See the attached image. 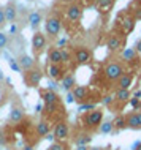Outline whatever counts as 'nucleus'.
I'll return each instance as SVG.
<instances>
[{"mask_svg":"<svg viewBox=\"0 0 141 150\" xmlns=\"http://www.w3.org/2000/svg\"><path fill=\"white\" fill-rule=\"evenodd\" d=\"M75 150H90V149L87 147V145H78V147H76Z\"/></svg>","mask_w":141,"mask_h":150,"instance_id":"40","label":"nucleus"},{"mask_svg":"<svg viewBox=\"0 0 141 150\" xmlns=\"http://www.w3.org/2000/svg\"><path fill=\"white\" fill-rule=\"evenodd\" d=\"M10 2H14V0H10Z\"/></svg>","mask_w":141,"mask_h":150,"instance_id":"49","label":"nucleus"},{"mask_svg":"<svg viewBox=\"0 0 141 150\" xmlns=\"http://www.w3.org/2000/svg\"><path fill=\"white\" fill-rule=\"evenodd\" d=\"M102 120H103V111L102 109H94V111L84 114V117H83L84 127L89 128V129L98 128L100 125H102Z\"/></svg>","mask_w":141,"mask_h":150,"instance_id":"2","label":"nucleus"},{"mask_svg":"<svg viewBox=\"0 0 141 150\" xmlns=\"http://www.w3.org/2000/svg\"><path fill=\"white\" fill-rule=\"evenodd\" d=\"M6 43H8V38H6V35L3 33V32H0V49H3V47L6 46Z\"/></svg>","mask_w":141,"mask_h":150,"instance_id":"33","label":"nucleus"},{"mask_svg":"<svg viewBox=\"0 0 141 150\" xmlns=\"http://www.w3.org/2000/svg\"><path fill=\"white\" fill-rule=\"evenodd\" d=\"M135 51H136V54L141 57V40H138V41L135 43Z\"/></svg>","mask_w":141,"mask_h":150,"instance_id":"39","label":"nucleus"},{"mask_svg":"<svg viewBox=\"0 0 141 150\" xmlns=\"http://www.w3.org/2000/svg\"><path fill=\"white\" fill-rule=\"evenodd\" d=\"M71 92H73L76 101H79L81 104L83 103H89V95H90L89 87H86V86H76Z\"/></svg>","mask_w":141,"mask_h":150,"instance_id":"9","label":"nucleus"},{"mask_svg":"<svg viewBox=\"0 0 141 150\" xmlns=\"http://www.w3.org/2000/svg\"><path fill=\"white\" fill-rule=\"evenodd\" d=\"M113 101H116V100L113 98V96H110V95H108V96H105V98L102 100V104H105V106H110V104L113 103Z\"/></svg>","mask_w":141,"mask_h":150,"instance_id":"36","label":"nucleus"},{"mask_svg":"<svg viewBox=\"0 0 141 150\" xmlns=\"http://www.w3.org/2000/svg\"><path fill=\"white\" fill-rule=\"evenodd\" d=\"M24 108L21 106H13L10 111V115H8V120L11 122V123H19V122H22L24 119Z\"/></svg>","mask_w":141,"mask_h":150,"instance_id":"15","label":"nucleus"},{"mask_svg":"<svg viewBox=\"0 0 141 150\" xmlns=\"http://www.w3.org/2000/svg\"><path fill=\"white\" fill-rule=\"evenodd\" d=\"M57 84H56L54 82V81H49V82H48V90H52V92H56V90H57Z\"/></svg>","mask_w":141,"mask_h":150,"instance_id":"38","label":"nucleus"},{"mask_svg":"<svg viewBox=\"0 0 141 150\" xmlns=\"http://www.w3.org/2000/svg\"><path fill=\"white\" fill-rule=\"evenodd\" d=\"M48 60H49V63L60 65L62 63V49H59V47H51V49L48 51Z\"/></svg>","mask_w":141,"mask_h":150,"instance_id":"18","label":"nucleus"},{"mask_svg":"<svg viewBox=\"0 0 141 150\" xmlns=\"http://www.w3.org/2000/svg\"><path fill=\"white\" fill-rule=\"evenodd\" d=\"M65 44H67V40H65V38H63V40H60V41H59V47L65 46Z\"/></svg>","mask_w":141,"mask_h":150,"instance_id":"41","label":"nucleus"},{"mask_svg":"<svg viewBox=\"0 0 141 150\" xmlns=\"http://www.w3.org/2000/svg\"><path fill=\"white\" fill-rule=\"evenodd\" d=\"M18 62H19V67H21V70H26V71H29L33 68V65H35V60L30 57V55H21V57L18 59Z\"/></svg>","mask_w":141,"mask_h":150,"instance_id":"19","label":"nucleus"},{"mask_svg":"<svg viewBox=\"0 0 141 150\" xmlns=\"http://www.w3.org/2000/svg\"><path fill=\"white\" fill-rule=\"evenodd\" d=\"M29 22H30V27L32 29H37L40 25V22H41V14L38 13V11H33V13H30L29 16Z\"/></svg>","mask_w":141,"mask_h":150,"instance_id":"26","label":"nucleus"},{"mask_svg":"<svg viewBox=\"0 0 141 150\" xmlns=\"http://www.w3.org/2000/svg\"><path fill=\"white\" fill-rule=\"evenodd\" d=\"M90 141H92V136L87 134V133H83V134H79L75 139V142H76V145H89Z\"/></svg>","mask_w":141,"mask_h":150,"instance_id":"27","label":"nucleus"},{"mask_svg":"<svg viewBox=\"0 0 141 150\" xmlns=\"http://www.w3.org/2000/svg\"><path fill=\"white\" fill-rule=\"evenodd\" d=\"M3 8H5V19H6V22L14 24L16 18H18V8H16V5L13 2H8Z\"/></svg>","mask_w":141,"mask_h":150,"instance_id":"14","label":"nucleus"},{"mask_svg":"<svg viewBox=\"0 0 141 150\" xmlns=\"http://www.w3.org/2000/svg\"><path fill=\"white\" fill-rule=\"evenodd\" d=\"M122 36H120L119 33H111L110 36H108V40H106V47L110 51L113 52H116V51H119L120 47H122Z\"/></svg>","mask_w":141,"mask_h":150,"instance_id":"12","label":"nucleus"},{"mask_svg":"<svg viewBox=\"0 0 141 150\" xmlns=\"http://www.w3.org/2000/svg\"><path fill=\"white\" fill-rule=\"evenodd\" d=\"M8 63H10V68H11L13 71H16V73H19V71H21V67H19V62H18V60L10 59V60H8Z\"/></svg>","mask_w":141,"mask_h":150,"instance_id":"30","label":"nucleus"},{"mask_svg":"<svg viewBox=\"0 0 141 150\" xmlns=\"http://www.w3.org/2000/svg\"><path fill=\"white\" fill-rule=\"evenodd\" d=\"M105 150H113V149H111V147H108V149H105Z\"/></svg>","mask_w":141,"mask_h":150,"instance_id":"48","label":"nucleus"},{"mask_svg":"<svg viewBox=\"0 0 141 150\" xmlns=\"http://www.w3.org/2000/svg\"><path fill=\"white\" fill-rule=\"evenodd\" d=\"M70 60H71V54L68 51L62 49V63H67V62H70Z\"/></svg>","mask_w":141,"mask_h":150,"instance_id":"31","label":"nucleus"},{"mask_svg":"<svg viewBox=\"0 0 141 150\" xmlns=\"http://www.w3.org/2000/svg\"><path fill=\"white\" fill-rule=\"evenodd\" d=\"M140 55L136 54V51H135V47H125V49L122 51V59L125 60V62L128 63H133L138 60Z\"/></svg>","mask_w":141,"mask_h":150,"instance_id":"20","label":"nucleus"},{"mask_svg":"<svg viewBox=\"0 0 141 150\" xmlns=\"http://www.w3.org/2000/svg\"><path fill=\"white\" fill-rule=\"evenodd\" d=\"M37 134L40 137H46L48 134H49V123H48L46 120H40L37 123Z\"/></svg>","mask_w":141,"mask_h":150,"instance_id":"22","label":"nucleus"},{"mask_svg":"<svg viewBox=\"0 0 141 150\" xmlns=\"http://www.w3.org/2000/svg\"><path fill=\"white\" fill-rule=\"evenodd\" d=\"M2 79H3V73L0 71V81H2Z\"/></svg>","mask_w":141,"mask_h":150,"instance_id":"47","label":"nucleus"},{"mask_svg":"<svg viewBox=\"0 0 141 150\" xmlns=\"http://www.w3.org/2000/svg\"><path fill=\"white\" fill-rule=\"evenodd\" d=\"M113 125H114V129H116V131L125 129V128H127V119H125V115H116V117H114V122H113Z\"/></svg>","mask_w":141,"mask_h":150,"instance_id":"24","label":"nucleus"},{"mask_svg":"<svg viewBox=\"0 0 141 150\" xmlns=\"http://www.w3.org/2000/svg\"><path fill=\"white\" fill-rule=\"evenodd\" d=\"M5 22H6V19H5V8L0 6V29L5 25Z\"/></svg>","mask_w":141,"mask_h":150,"instance_id":"32","label":"nucleus"},{"mask_svg":"<svg viewBox=\"0 0 141 150\" xmlns=\"http://www.w3.org/2000/svg\"><path fill=\"white\" fill-rule=\"evenodd\" d=\"M128 103H130V106L136 111V109H138V106H140V98H135V96H132Z\"/></svg>","mask_w":141,"mask_h":150,"instance_id":"35","label":"nucleus"},{"mask_svg":"<svg viewBox=\"0 0 141 150\" xmlns=\"http://www.w3.org/2000/svg\"><path fill=\"white\" fill-rule=\"evenodd\" d=\"M94 109H97L94 101H90V103H83L81 106H79V112H84V114H87V112L94 111Z\"/></svg>","mask_w":141,"mask_h":150,"instance_id":"29","label":"nucleus"},{"mask_svg":"<svg viewBox=\"0 0 141 150\" xmlns=\"http://www.w3.org/2000/svg\"><path fill=\"white\" fill-rule=\"evenodd\" d=\"M103 73H105V78L108 81H111V82H118V81L122 78V74H125L122 63H119V62H110L105 67Z\"/></svg>","mask_w":141,"mask_h":150,"instance_id":"1","label":"nucleus"},{"mask_svg":"<svg viewBox=\"0 0 141 150\" xmlns=\"http://www.w3.org/2000/svg\"><path fill=\"white\" fill-rule=\"evenodd\" d=\"M41 79H43V73L38 68H32V70L26 71V74H24V81H26V84L29 87H37L41 82Z\"/></svg>","mask_w":141,"mask_h":150,"instance_id":"4","label":"nucleus"},{"mask_svg":"<svg viewBox=\"0 0 141 150\" xmlns=\"http://www.w3.org/2000/svg\"><path fill=\"white\" fill-rule=\"evenodd\" d=\"M45 46H46V36L41 32H35L33 36H32V49H33V52L37 55L41 54Z\"/></svg>","mask_w":141,"mask_h":150,"instance_id":"5","label":"nucleus"},{"mask_svg":"<svg viewBox=\"0 0 141 150\" xmlns=\"http://www.w3.org/2000/svg\"><path fill=\"white\" fill-rule=\"evenodd\" d=\"M113 129H114L113 122H102V125L98 127V131L102 134H110V133H113Z\"/></svg>","mask_w":141,"mask_h":150,"instance_id":"28","label":"nucleus"},{"mask_svg":"<svg viewBox=\"0 0 141 150\" xmlns=\"http://www.w3.org/2000/svg\"><path fill=\"white\" fill-rule=\"evenodd\" d=\"M132 84H133V74H132V73H125V74H122V78L116 82V90H128Z\"/></svg>","mask_w":141,"mask_h":150,"instance_id":"13","label":"nucleus"},{"mask_svg":"<svg viewBox=\"0 0 141 150\" xmlns=\"http://www.w3.org/2000/svg\"><path fill=\"white\" fill-rule=\"evenodd\" d=\"M24 150H32V147H30V145H26V149H24Z\"/></svg>","mask_w":141,"mask_h":150,"instance_id":"46","label":"nucleus"},{"mask_svg":"<svg viewBox=\"0 0 141 150\" xmlns=\"http://www.w3.org/2000/svg\"><path fill=\"white\" fill-rule=\"evenodd\" d=\"M60 29H62V22H60L59 18L51 16V18L46 19V22H45V30H46V33L49 35L51 38H56V36L60 33Z\"/></svg>","mask_w":141,"mask_h":150,"instance_id":"3","label":"nucleus"},{"mask_svg":"<svg viewBox=\"0 0 141 150\" xmlns=\"http://www.w3.org/2000/svg\"><path fill=\"white\" fill-rule=\"evenodd\" d=\"M90 59H92V52L87 49V47L79 46V47H76V49H75V60H76V63H79V65L89 63Z\"/></svg>","mask_w":141,"mask_h":150,"instance_id":"7","label":"nucleus"},{"mask_svg":"<svg viewBox=\"0 0 141 150\" xmlns=\"http://www.w3.org/2000/svg\"><path fill=\"white\" fill-rule=\"evenodd\" d=\"M135 98H141V90H138V92H135Z\"/></svg>","mask_w":141,"mask_h":150,"instance_id":"43","label":"nucleus"},{"mask_svg":"<svg viewBox=\"0 0 141 150\" xmlns=\"http://www.w3.org/2000/svg\"><path fill=\"white\" fill-rule=\"evenodd\" d=\"M130 98H132L130 90H116V96H114L116 101L125 104V103H128V101H130Z\"/></svg>","mask_w":141,"mask_h":150,"instance_id":"23","label":"nucleus"},{"mask_svg":"<svg viewBox=\"0 0 141 150\" xmlns=\"http://www.w3.org/2000/svg\"><path fill=\"white\" fill-rule=\"evenodd\" d=\"M48 76L52 79V81H57V79H62L63 76V70L60 65H54V63H49L48 65Z\"/></svg>","mask_w":141,"mask_h":150,"instance_id":"16","label":"nucleus"},{"mask_svg":"<svg viewBox=\"0 0 141 150\" xmlns=\"http://www.w3.org/2000/svg\"><path fill=\"white\" fill-rule=\"evenodd\" d=\"M116 0H97V8H98L100 11H110V8L114 5Z\"/></svg>","mask_w":141,"mask_h":150,"instance_id":"25","label":"nucleus"},{"mask_svg":"<svg viewBox=\"0 0 141 150\" xmlns=\"http://www.w3.org/2000/svg\"><path fill=\"white\" fill-rule=\"evenodd\" d=\"M65 149L67 147L62 142H54V144H51V147H49V150H65Z\"/></svg>","mask_w":141,"mask_h":150,"instance_id":"34","label":"nucleus"},{"mask_svg":"<svg viewBox=\"0 0 141 150\" xmlns=\"http://www.w3.org/2000/svg\"><path fill=\"white\" fill-rule=\"evenodd\" d=\"M135 24H136V19L133 18L132 14H125L122 19H120V29H122V33L124 35H128L135 30Z\"/></svg>","mask_w":141,"mask_h":150,"instance_id":"8","label":"nucleus"},{"mask_svg":"<svg viewBox=\"0 0 141 150\" xmlns=\"http://www.w3.org/2000/svg\"><path fill=\"white\" fill-rule=\"evenodd\" d=\"M125 119H127V128L141 129V109H136V111L127 114Z\"/></svg>","mask_w":141,"mask_h":150,"instance_id":"6","label":"nucleus"},{"mask_svg":"<svg viewBox=\"0 0 141 150\" xmlns=\"http://www.w3.org/2000/svg\"><path fill=\"white\" fill-rule=\"evenodd\" d=\"M133 5H138V8L141 10V0H135V3H133Z\"/></svg>","mask_w":141,"mask_h":150,"instance_id":"44","label":"nucleus"},{"mask_svg":"<svg viewBox=\"0 0 141 150\" xmlns=\"http://www.w3.org/2000/svg\"><path fill=\"white\" fill-rule=\"evenodd\" d=\"M60 87H62L67 93L73 90V88L76 87V86H75V78H73V74H65V76H63V78H62V84H60Z\"/></svg>","mask_w":141,"mask_h":150,"instance_id":"21","label":"nucleus"},{"mask_svg":"<svg viewBox=\"0 0 141 150\" xmlns=\"http://www.w3.org/2000/svg\"><path fill=\"white\" fill-rule=\"evenodd\" d=\"M67 103L68 104H71V103H75V101H76V98H75V95H73V92H68L67 93Z\"/></svg>","mask_w":141,"mask_h":150,"instance_id":"37","label":"nucleus"},{"mask_svg":"<svg viewBox=\"0 0 141 150\" xmlns=\"http://www.w3.org/2000/svg\"><path fill=\"white\" fill-rule=\"evenodd\" d=\"M40 95H41L43 101H45V104H57L59 103V95L56 92L52 90H41L40 92Z\"/></svg>","mask_w":141,"mask_h":150,"instance_id":"17","label":"nucleus"},{"mask_svg":"<svg viewBox=\"0 0 141 150\" xmlns=\"http://www.w3.org/2000/svg\"><path fill=\"white\" fill-rule=\"evenodd\" d=\"M54 137L56 139H59V141H63V139H67L68 134H70V129H68V125L65 123L63 120H60L56 123V128H54Z\"/></svg>","mask_w":141,"mask_h":150,"instance_id":"10","label":"nucleus"},{"mask_svg":"<svg viewBox=\"0 0 141 150\" xmlns=\"http://www.w3.org/2000/svg\"><path fill=\"white\" fill-rule=\"evenodd\" d=\"M6 150H10V149H6Z\"/></svg>","mask_w":141,"mask_h":150,"instance_id":"50","label":"nucleus"},{"mask_svg":"<svg viewBox=\"0 0 141 150\" xmlns=\"http://www.w3.org/2000/svg\"><path fill=\"white\" fill-rule=\"evenodd\" d=\"M83 16V8L78 3H71L70 6L67 8V18L70 19L71 22H78Z\"/></svg>","mask_w":141,"mask_h":150,"instance_id":"11","label":"nucleus"},{"mask_svg":"<svg viewBox=\"0 0 141 150\" xmlns=\"http://www.w3.org/2000/svg\"><path fill=\"white\" fill-rule=\"evenodd\" d=\"M35 109H37V112H41L43 106H41V104H37V108H35Z\"/></svg>","mask_w":141,"mask_h":150,"instance_id":"45","label":"nucleus"},{"mask_svg":"<svg viewBox=\"0 0 141 150\" xmlns=\"http://www.w3.org/2000/svg\"><path fill=\"white\" fill-rule=\"evenodd\" d=\"M133 150H141V142H136L133 145Z\"/></svg>","mask_w":141,"mask_h":150,"instance_id":"42","label":"nucleus"}]
</instances>
